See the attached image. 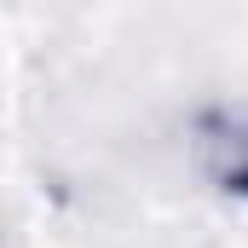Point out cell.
Returning a JSON list of instances; mask_svg holds the SVG:
<instances>
[{
    "mask_svg": "<svg viewBox=\"0 0 248 248\" xmlns=\"http://www.w3.org/2000/svg\"><path fill=\"white\" fill-rule=\"evenodd\" d=\"M208 156H214V173H219L231 190H248V110L214 122V133H208Z\"/></svg>",
    "mask_w": 248,
    "mask_h": 248,
    "instance_id": "1",
    "label": "cell"
}]
</instances>
